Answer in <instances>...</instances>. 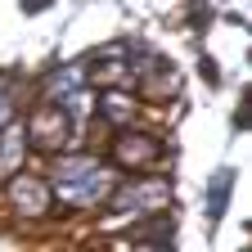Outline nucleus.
Wrapping results in <instances>:
<instances>
[{"label":"nucleus","instance_id":"f257e3e1","mask_svg":"<svg viewBox=\"0 0 252 252\" xmlns=\"http://www.w3.org/2000/svg\"><path fill=\"white\" fill-rule=\"evenodd\" d=\"M50 189L54 198H63L68 207H94L113 194V176L104 171L99 158L90 153H68L54 162V176H50Z\"/></svg>","mask_w":252,"mask_h":252},{"label":"nucleus","instance_id":"f03ea898","mask_svg":"<svg viewBox=\"0 0 252 252\" xmlns=\"http://www.w3.org/2000/svg\"><path fill=\"white\" fill-rule=\"evenodd\" d=\"M167 203H171V180H167V176H149V180H122V185H117V194L108 198V207H113L117 216H131V212L149 216V212H162Z\"/></svg>","mask_w":252,"mask_h":252},{"label":"nucleus","instance_id":"7ed1b4c3","mask_svg":"<svg viewBox=\"0 0 252 252\" xmlns=\"http://www.w3.org/2000/svg\"><path fill=\"white\" fill-rule=\"evenodd\" d=\"M108 158H113L117 167H126V171H140V167H149V162L162 158V144H158L153 135H144V131L122 126L117 140H113V149H108Z\"/></svg>","mask_w":252,"mask_h":252},{"label":"nucleus","instance_id":"20e7f679","mask_svg":"<svg viewBox=\"0 0 252 252\" xmlns=\"http://www.w3.org/2000/svg\"><path fill=\"white\" fill-rule=\"evenodd\" d=\"M9 207H14L18 216H27V220L50 216V207H54L50 180H41V176H14V180H9Z\"/></svg>","mask_w":252,"mask_h":252},{"label":"nucleus","instance_id":"39448f33","mask_svg":"<svg viewBox=\"0 0 252 252\" xmlns=\"http://www.w3.org/2000/svg\"><path fill=\"white\" fill-rule=\"evenodd\" d=\"M23 131H27V140L36 149H59V144L72 140V122H68V113H63L59 104H50L41 113H32V122L23 126Z\"/></svg>","mask_w":252,"mask_h":252},{"label":"nucleus","instance_id":"423d86ee","mask_svg":"<svg viewBox=\"0 0 252 252\" xmlns=\"http://www.w3.org/2000/svg\"><path fill=\"white\" fill-rule=\"evenodd\" d=\"M230 194H234V171H230V167H220V171L212 176V185H207V225H212V230L220 225V216H225Z\"/></svg>","mask_w":252,"mask_h":252},{"label":"nucleus","instance_id":"0eeeda50","mask_svg":"<svg viewBox=\"0 0 252 252\" xmlns=\"http://www.w3.org/2000/svg\"><path fill=\"white\" fill-rule=\"evenodd\" d=\"M23 140H27L23 122H9L5 131H0V180H5V176H9V171L23 162V149H27Z\"/></svg>","mask_w":252,"mask_h":252},{"label":"nucleus","instance_id":"6e6552de","mask_svg":"<svg viewBox=\"0 0 252 252\" xmlns=\"http://www.w3.org/2000/svg\"><path fill=\"white\" fill-rule=\"evenodd\" d=\"M86 90V63H72V68H59L50 81H45V94L59 104V99H68V94Z\"/></svg>","mask_w":252,"mask_h":252},{"label":"nucleus","instance_id":"1a4fd4ad","mask_svg":"<svg viewBox=\"0 0 252 252\" xmlns=\"http://www.w3.org/2000/svg\"><path fill=\"white\" fill-rule=\"evenodd\" d=\"M131 113H135V99L126 90H99V117L104 122H113L117 131H122V126L131 122Z\"/></svg>","mask_w":252,"mask_h":252},{"label":"nucleus","instance_id":"9d476101","mask_svg":"<svg viewBox=\"0 0 252 252\" xmlns=\"http://www.w3.org/2000/svg\"><path fill=\"white\" fill-rule=\"evenodd\" d=\"M9 122H14V99H9V86L0 81V131H5Z\"/></svg>","mask_w":252,"mask_h":252},{"label":"nucleus","instance_id":"9b49d317","mask_svg":"<svg viewBox=\"0 0 252 252\" xmlns=\"http://www.w3.org/2000/svg\"><path fill=\"white\" fill-rule=\"evenodd\" d=\"M54 0H23V14H45Z\"/></svg>","mask_w":252,"mask_h":252},{"label":"nucleus","instance_id":"f8f14e48","mask_svg":"<svg viewBox=\"0 0 252 252\" xmlns=\"http://www.w3.org/2000/svg\"><path fill=\"white\" fill-rule=\"evenodd\" d=\"M203 77H207V81H212V86H216V81H220V68H216V63H212V59H203Z\"/></svg>","mask_w":252,"mask_h":252}]
</instances>
